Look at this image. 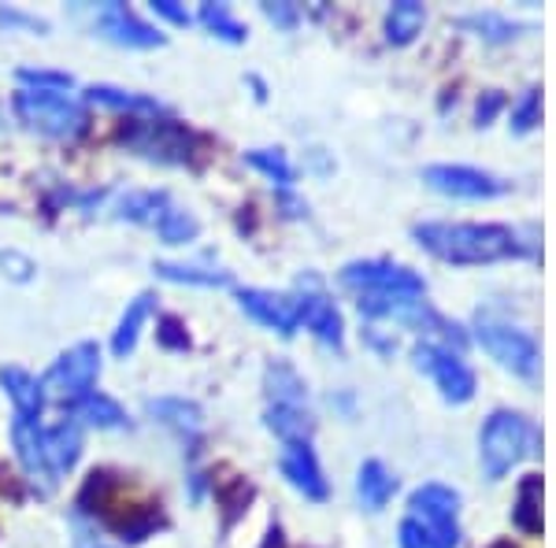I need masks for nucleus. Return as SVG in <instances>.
<instances>
[{"instance_id": "f257e3e1", "label": "nucleus", "mask_w": 556, "mask_h": 548, "mask_svg": "<svg viewBox=\"0 0 556 548\" xmlns=\"http://www.w3.org/2000/svg\"><path fill=\"white\" fill-rule=\"evenodd\" d=\"M416 241L445 264H497L534 253L519 230L501 222H424L416 227Z\"/></svg>"}, {"instance_id": "f03ea898", "label": "nucleus", "mask_w": 556, "mask_h": 548, "mask_svg": "<svg viewBox=\"0 0 556 548\" xmlns=\"http://www.w3.org/2000/svg\"><path fill=\"white\" fill-rule=\"evenodd\" d=\"M408 508L412 515L401 523V548H456L460 541V526H456L460 497L450 485H419Z\"/></svg>"}, {"instance_id": "7ed1b4c3", "label": "nucleus", "mask_w": 556, "mask_h": 548, "mask_svg": "<svg viewBox=\"0 0 556 548\" xmlns=\"http://www.w3.org/2000/svg\"><path fill=\"white\" fill-rule=\"evenodd\" d=\"M538 442H542V434L531 419H523L519 411H493L479 437L486 479H505L523 456L538 453Z\"/></svg>"}, {"instance_id": "20e7f679", "label": "nucleus", "mask_w": 556, "mask_h": 548, "mask_svg": "<svg viewBox=\"0 0 556 548\" xmlns=\"http://www.w3.org/2000/svg\"><path fill=\"white\" fill-rule=\"evenodd\" d=\"M15 112L30 130L49 133V138H78L86 130V107L64 93L49 89H20L15 93Z\"/></svg>"}, {"instance_id": "39448f33", "label": "nucleus", "mask_w": 556, "mask_h": 548, "mask_svg": "<svg viewBox=\"0 0 556 548\" xmlns=\"http://www.w3.org/2000/svg\"><path fill=\"white\" fill-rule=\"evenodd\" d=\"M97 374H101V348L93 341H83V345L67 348L56 364L49 367V374L41 379L45 397H56V400H83L93 390Z\"/></svg>"}, {"instance_id": "423d86ee", "label": "nucleus", "mask_w": 556, "mask_h": 548, "mask_svg": "<svg viewBox=\"0 0 556 548\" xmlns=\"http://www.w3.org/2000/svg\"><path fill=\"white\" fill-rule=\"evenodd\" d=\"M342 282L349 290H361L371 296H419L424 293V278L408 267L382 264V259H356L342 267Z\"/></svg>"}, {"instance_id": "0eeeda50", "label": "nucleus", "mask_w": 556, "mask_h": 548, "mask_svg": "<svg viewBox=\"0 0 556 548\" xmlns=\"http://www.w3.org/2000/svg\"><path fill=\"white\" fill-rule=\"evenodd\" d=\"M412 356H416L419 371H427L430 379H434V385L442 390V397L450 404H468L475 397V374L468 371V364H464L453 348L424 341V345H416Z\"/></svg>"}, {"instance_id": "6e6552de", "label": "nucleus", "mask_w": 556, "mask_h": 548, "mask_svg": "<svg viewBox=\"0 0 556 548\" xmlns=\"http://www.w3.org/2000/svg\"><path fill=\"white\" fill-rule=\"evenodd\" d=\"M479 341H482V348L513 374H523V379L538 374V345L531 334H523V330H516V327H505V322L482 319Z\"/></svg>"}, {"instance_id": "1a4fd4ad", "label": "nucleus", "mask_w": 556, "mask_h": 548, "mask_svg": "<svg viewBox=\"0 0 556 548\" xmlns=\"http://www.w3.org/2000/svg\"><path fill=\"white\" fill-rule=\"evenodd\" d=\"M424 182L430 190L445 193V196H464V201H486V196L505 193L508 186L501 178L486 175L479 167H464V164H434L424 170Z\"/></svg>"}, {"instance_id": "9d476101", "label": "nucleus", "mask_w": 556, "mask_h": 548, "mask_svg": "<svg viewBox=\"0 0 556 548\" xmlns=\"http://www.w3.org/2000/svg\"><path fill=\"white\" fill-rule=\"evenodd\" d=\"M127 145L146 160H160V164H186L193 149V138L175 123H141L138 130H130Z\"/></svg>"}, {"instance_id": "9b49d317", "label": "nucleus", "mask_w": 556, "mask_h": 548, "mask_svg": "<svg viewBox=\"0 0 556 548\" xmlns=\"http://www.w3.org/2000/svg\"><path fill=\"white\" fill-rule=\"evenodd\" d=\"M241 311H249L256 322H264L267 330H278L282 337H290L301 327V296L290 293H271V290H241L238 293Z\"/></svg>"}, {"instance_id": "f8f14e48", "label": "nucleus", "mask_w": 556, "mask_h": 548, "mask_svg": "<svg viewBox=\"0 0 556 548\" xmlns=\"http://www.w3.org/2000/svg\"><path fill=\"white\" fill-rule=\"evenodd\" d=\"M97 30L104 34L108 41L127 44V49H160L164 44V34L156 26L141 23L130 8L123 4H108L101 15H97Z\"/></svg>"}, {"instance_id": "ddd939ff", "label": "nucleus", "mask_w": 556, "mask_h": 548, "mask_svg": "<svg viewBox=\"0 0 556 548\" xmlns=\"http://www.w3.org/2000/svg\"><path fill=\"white\" fill-rule=\"evenodd\" d=\"M12 442H15V456H20L23 471L30 474V482L38 485L41 493L56 489V474H52L49 460H45V445H41V422L30 419H15L12 426Z\"/></svg>"}, {"instance_id": "4468645a", "label": "nucleus", "mask_w": 556, "mask_h": 548, "mask_svg": "<svg viewBox=\"0 0 556 548\" xmlns=\"http://www.w3.org/2000/svg\"><path fill=\"white\" fill-rule=\"evenodd\" d=\"M278 467H282V474L290 479L293 489L304 493L308 500H327V479H323L319 460H316V453H312L308 442H290V445H286Z\"/></svg>"}, {"instance_id": "2eb2a0df", "label": "nucleus", "mask_w": 556, "mask_h": 548, "mask_svg": "<svg viewBox=\"0 0 556 548\" xmlns=\"http://www.w3.org/2000/svg\"><path fill=\"white\" fill-rule=\"evenodd\" d=\"M41 445H45V460H49L52 474H64L78 463V453H83V430L78 422H60V426L41 430Z\"/></svg>"}, {"instance_id": "dca6fc26", "label": "nucleus", "mask_w": 556, "mask_h": 548, "mask_svg": "<svg viewBox=\"0 0 556 548\" xmlns=\"http://www.w3.org/2000/svg\"><path fill=\"white\" fill-rule=\"evenodd\" d=\"M301 322H308V330L316 334L323 345H342V316H338L334 301H327L323 293H304L301 296Z\"/></svg>"}, {"instance_id": "f3484780", "label": "nucleus", "mask_w": 556, "mask_h": 548, "mask_svg": "<svg viewBox=\"0 0 556 548\" xmlns=\"http://www.w3.org/2000/svg\"><path fill=\"white\" fill-rule=\"evenodd\" d=\"M0 385H4V393L12 397L20 419L38 422L41 408H45V390L34 374H26L23 367H4V371H0Z\"/></svg>"}, {"instance_id": "a211bd4d", "label": "nucleus", "mask_w": 556, "mask_h": 548, "mask_svg": "<svg viewBox=\"0 0 556 548\" xmlns=\"http://www.w3.org/2000/svg\"><path fill=\"white\" fill-rule=\"evenodd\" d=\"M393 489H397V479H393L379 460H367L361 467V474H356V493H361L367 511H382L390 505Z\"/></svg>"}, {"instance_id": "6ab92c4d", "label": "nucleus", "mask_w": 556, "mask_h": 548, "mask_svg": "<svg viewBox=\"0 0 556 548\" xmlns=\"http://www.w3.org/2000/svg\"><path fill=\"white\" fill-rule=\"evenodd\" d=\"M427 23V8L416 0H397V4L386 12V41L390 44H408L416 41V34Z\"/></svg>"}, {"instance_id": "aec40b11", "label": "nucleus", "mask_w": 556, "mask_h": 548, "mask_svg": "<svg viewBox=\"0 0 556 548\" xmlns=\"http://www.w3.org/2000/svg\"><path fill=\"white\" fill-rule=\"evenodd\" d=\"M267 426H271L286 445L308 442L312 416L304 408H298V404H271V411H267Z\"/></svg>"}, {"instance_id": "412c9836", "label": "nucleus", "mask_w": 556, "mask_h": 548, "mask_svg": "<svg viewBox=\"0 0 556 548\" xmlns=\"http://www.w3.org/2000/svg\"><path fill=\"white\" fill-rule=\"evenodd\" d=\"M513 519L527 534H542V479L538 474H527L523 485H519Z\"/></svg>"}, {"instance_id": "4be33fe9", "label": "nucleus", "mask_w": 556, "mask_h": 548, "mask_svg": "<svg viewBox=\"0 0 556 548\" xmlns=\"http://www.w3.org/2000/svg\"><path fill=\"white\" fill-rule=\"evenodd\" d=\"M149 311H152V296H149V293H141L138 301H134L130 308L123 311L119 330H115V337H112V353H115V356H130V353H134L141 327H146V319H149Z\"/></svg>"}, {"instance_id": "5701e85b", "label": "nucleus", "mask_w": 556, "mask_h": 548, "mask_svg": "<svg viewBox=\"0 0 556 548\" xmlns=\"http://www.w3.org/2000/svg\"><path fill=\"white\" fill-rule=\"evenodd\" d=\"M149 411L156 419H164L167 426H175V430H190V434H197L201 430V408L190 400H178V397H167V400H152L149 404Z\"/></svg>"}, {"instance_id": "b1692460", "label": "nucleus", "mask_w": 556, "mask_h": 548, "mask_svg": "<svg viewBox=\"0 0 556 548\" xmlns=\"http://www.w3.org/2000/svg\"><path fill=\"white\" fill-rule=\"evenodd\" d=\"M78 419H86L89 426H101V430H115L127 422L119 404L112 397H104V393H89V397L78 400Z\"/></svg>"}, {"instance_id": "393cba45", "label": "nucleus", "mask_w": 556, "mask_h": 548, "mask_svg": "<svg viewBox=\"0 0 556 548\" xmlns=\"http://www.w3.org/2000/svg\"><path fill=\"white\" fill-rule=\"evenodd\" d=\"M156 230L160 238L167 241V245H190V241L197 238V219L190 212H178V208H167L164 215L156 219Z\"/></svg>"}, {"instance_id": "a878e982", "label": "nucleus", "mask_w": 556, "mask_h": 548, "mask_svg": "<svg viewBox=\"0 0 556 548\" xmlns=\"http://www.w3.org/2000/svg\"><path fill=\"white\" fill-rule=\"evenodd\" d=\"M245 160H249V167H256L260 175H267L278 186H290L293 182V167H290V160H286V152H278V149H253Z\"/></svg>"}, {"instance_id": "bb28decb", "label": "nucleus", "mask_w": 556, "mask_h": 548, "mask_svg": "<svg viewBox=\"0 0 556 548\" xmlns=\"http://www.w3.org/2000/svg\"><path fill=\"white\" fill-rule=\"evenodd\" d=\"M267 390H271L275 404H298V408H304V382L290 367H282V364L271 367V371H267Z\"/></svg>"}, {"instance_id": "cd10ccee", "label": "nucleus", "mask_w": 556, "mask_h": 548, "mask_svg": "<svg viewBox=\"0 0 556 548\" xmlns=\"http://www.w3.org/2000/svg\"><path fill=\"white\" fill-rule=\"evenodd\" d=\"M201 23L208 26L212 34H219L223 41H245V26H241L235 15H230L227 4H201Z\"/></svg>"}, {"instance_id": "c85d7f7f", "label": "nucleus", "mask_w": 556, "mask_h": 548, "mask_svg": "<svg viewBox=\"0 0 556 548\" xmlns=\"http://www.w3.org/2000/svg\"><path fill=\"white\" fill-rule=\"evenodd\" d=\"M89 101L104 104V107H127V112H156V101L141 93H127V89H112V86H93L89 89Z\"/></svg>"}, {"instance_id": "c756f323", "label": "nucleus", "mask_w": 556, "mask_h": 548, "mask_svg": "<svg viewBox=\"0 0 556 548\" xmlns=\"http://www.w3.org/2000/svg\"><path fill=\"white\" fill-rule=\"evenodd\" d=\"M156 275L167 282H190V285H227L230 278L223 271H204V267H178V264H156Z\"/></svg>"}, {"instance_id": "7c9ffc66", "label": "nucleus", "mask_w": 556, "mask_h": 548, "mask_svg": "<svg viewBox=\"0 0 556 548\" xmlns=\"http://www.w3.org/2000/svg\"><path fill=\"white\" fill-rule=\"evenodd\" d=\"M464 26H475V30L482 34V38H490V41H508V38H516L523 26L519 23H508V20H501V15H468V20H460Z\"/></svg>"}, {"instance_id": "2f4dec72", "label": "nucleus", "mask_w": 556, "mask_h": 548, "mask_svg": "<svg viewBox=\"0 0 556 548\" xmlns=\"http://www.w3.org/2000/svg\"><path fill=\"white\" fill-rule=\"evenodd\" d=\"M20 78L26 86L34 89H49V93H60V89L71 86V75H64V71H38V67H23Z\"/></svg>"}, {"instance_id": "473e14b6", "label": "nucleus", "mask_w": 556, "mask_h": 548, "mask_svg": "<svg viewBox=\"0 0 556 548\" xmlns=\"http://www.w3.org/2000/svg\"><path fill=\"white\" fill-rule=\"evenodd\" d=\"M538 115H542V93H538V89H531V93L523 97V101H519V107L513 112V123H516V130L519 133H527L538 123Z\"/></svg>"}, {"instance_id": "72a5a7b5", "label": "nucleus", "mask_w": 556, "mask_h": 548, "mask_svg": "<svg viewBox=\"0 0 556 548\" xmlns=\"http://www.w3.org/2000/svg\"><path fill=\"white\" fill-rule=\"evenodd\" d=\"M264 15L275 26H282V30H293V26H298V8L293 4H264Z\"/></svg>"}, {"instance_id": "f704fd0d", "label": "nucleus", "mask_w": 556, "mask_h": 548, "mask_svg": "<svg viewBox=\"0 0 556 548\" xmlns=\"http://www.w3.org/2000/svg\"><path fill=\"white\" fill-rule=\"evenodd\" d=\"M75 548H112L86 519H75Z\"/></svg>"}, {"instance_id": "c9c22d12", "label": "nucleus", "mask_w": 556, "mask_h": 548, "mask_svg": "<svg viewBox=\"0 0 556 548\" xmlns=\"http://www.w3.org/2000/svg\"><path fill=\"white\" fill-rule=\"evenodd\" d=\"M0 23L4 26H30V30H49V23L38 20V15H23V12H12V8H0Z\"/></svg>"}, {"instance_id": "e433bc0d", "label": "nucleus", "mask_w": 556, "mask_h": 548, "mask_svg": "<svg viewBox=\"0 0 556 548\" xmlns=\"http://www.w3.org/2000/svg\"><path fill=\"white\" fill-rule=\"evenodd\" d=\"M152 12L164 15L167 23H178V26L190 23V15H186V8H178L175 0H152Z\"/></svg>"}, {"instance_id": "4c0bfd02", "label": "nucleus", "mask_w": 556, "mask_h": 548, "mask_svg": "<svg viewBox=\"0 0 556 548\" xmlns=\"http://www.w3.org/2000/svg\"><path fill=\"white\" fill-rule=\"evenodd\" d=\"M501 107V93H486V104H479V127H486V123L497 115Z\"/></svg>"}]
</instances>
